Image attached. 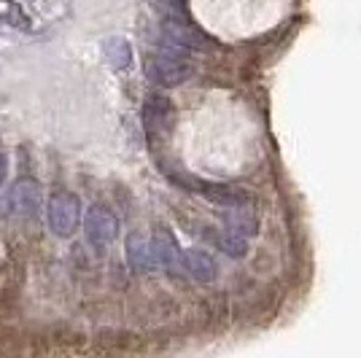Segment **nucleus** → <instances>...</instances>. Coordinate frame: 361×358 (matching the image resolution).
Masks as SVG:
<instances>
[{"mask_svg": "<svg viewBox=\"0 0 361 358\" xmlns=\"http://www.w3.org/2000/svg\"><path fill=\"white\" fill-rule=\"evenodd\" d=\"M46 218H49V229L57 235V237H71L78 224L84 221V213H81V199L73 192H54L49 199V208H46Z\"/></svg>", "mask_w": 361, "mask_h": 358, "instance_id": "f257e3e1", "label": "nucleus"}, {"mask_svg": "<svg viewBox=\"0 0 361 358\" xmlns=\"http://www.w3.org/2000/svg\"><path fill=\"white\" fill-rule=\"evenodd\" d=\"M127 264L135 269V272H149V269L157 267L151 240L140 237V235H130L127 237Z\"/></svg>", "mask_w": 361, "mask_h": 358, "instance_id": "6e6552de", "label": "nucleus"}, {"mask_svg": "<svg viewBox=\"0 0 361 358\" xmlns=\"http://www.w3.org/2000/svg\"><path fill=\"white\" fill-rule=\"evenodd\" d=\"M84 232L94 248H106L119 235V218L103 205H92L84 216Z\"/></svg>", "mask_w": 361, "mask_h": 358, "instance_id": "7ed1b4c3", "label": "nucleus"}, {"mask_svg": "<svg viewBox=\"0 0 361 358\" xmlns=\"http://www.w3.org/2000/svg\"><path fill=\"white\" fill-rule=\"evenodd\" d=\"M143 121L151 137H165L173 130V105L162 94H149L143 105Z\"/></svg>", "mask_w": 361, "mask_h": 358, "instance_id": "20e7f679", "label": "nucleus"}, {"mask_svg": "<svg viewBox=\"0 0 361 358\" xmlns=\"http://www.w3.org/2000/svg\"><path fill=\"white\" fill-rule=\"evenodd\" d=\"M6 173H8V162H6V154L0 151V183L6 180Z\"/></svg>", "mask_w": 361, "mask_h": 358, "instance_id": "9d476101", "label": "nucleus"}, {"mask_svg": "<svg viewBox=\"0 0 361 358\" xmlns=\"http://www.w3.org/2000/svg\"><path fill=\"white\" fill-rule=\"evenodd\" d=\"M151 245H154V261H157V267L178 275L180 269H183V251L178 248L176 237L167 229H159V232H154Z\"/></svg>", "mask_w": 361, "mask_h": 358, "instance_id": "423d86ee", "label": "nucleus"}, {"mask_svg": "<svg viewBox=\"0 0 361 358\" xmlns=\"http://www.w3.org/2000/svg\"><path fill=\"white\" fill-rule=\"evenodd\" d=\"M44 205V192L41 183L32 178H19L11 186V208L19 216H38V210Z\"/></svg>", "mask_w": 361, "mask_h": 358, "instance_id": "39448f33", "label": "nucleus"}, {"mask_svg": "<svg viewBox=\"0 0 361 358\" xmlns=\"http://www.w3.org/2000/svg\"><path fill=\"white\" fill-rule=\"evenodd\" d=\"M195 73L192 62L183 60L178 51H162L146 60V75L159 87H178L183 81H189V75Z\"/></svg>", "mask_w": 361, "mask_h": 358, "instance_id": "f03ea898", "label": "nucleus"}, {"mask_svg": "<svg viewBox=\"0 0 361 358\" xmlns=\"http://www.w3.org/2000/svg\"><path fill=\"white\" fill-rule=\"evenodd\" d=\"M103 54H106L108 65L116 68V70L127 68L133 62V49H130V44L124 38H108L106 44H103Z\"/></svg>", "mask_w": 361, "mask_h": 358, "instance_id": "1a4fd4ad", "label": "nucleus"}, {"mask_svg": "<svg viewBox=\"0 0 361 358\" xmlns=\"http://www.w3.org/2000/svg\"><path fill=\"white\" fill-rule=\"evenodd\" d=\"M183 272L189 278H195L200 283H213L216 280V261L211 259V254L200 251V248H186L183 251Z\"/></svg>", "mask_w": 361, "mask_h": 358, "instance_id": "0eeeda50", "label": "nucleus"}]
</instances>
